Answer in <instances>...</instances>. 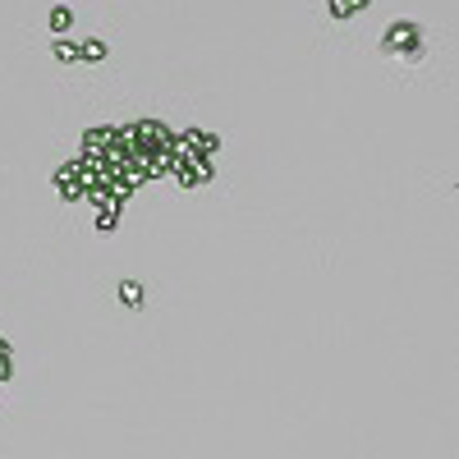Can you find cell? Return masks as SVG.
Returning <instances> with one entry per match:
<instances>
[{"mask_svg": "<svg viewBox=\"0 0 459 459\" xmlns=\"http://www.w3.org/2000/svg\"><path fill=\"white\" fill-rule=\"evenodd\" d=\"M78 60H106V42H78Z\"/></svg>", "mask_w": 459, "mask_h": 459, "instance_id": "obj_7", "label": "cell"}, {"mask_svg": "<svg viewBox=\"0 0 459 459\" xmlns=\"http://www.w3.org/2000/svg\"><path fill=\"white\" fill-rule=\"evenodd\" d=\"M367 5H372V0H331V18H354V14H363Z\"/></svg>", "mask_w": 459, "mask_h": 459, "instance_id": "obj_4", "label": "cell"}, {"mask_svg": "<svg viewBox=\"0 0 459 459\" xmlns=\"http://www.w3.org/2000/svg\"><path fill=\"white\" fill-rule=\"evenodd\" d=\"M46 23H51V33H70V28H74V14H70V9H65V5H55Z\"/></svg>", "mask_w": 459, "mask_h": 459, "instance_id": "obj_5", "label": "cell"}, {"mask_svg": "<svg viewBox=\"0 0 459 459\" xmlns=\"http://www.w3.org/2000/svg\"><path fill=\"white\" fill-rule=\"evenodd\" d=\"M120 299H124V308H143V285H138V280H124Z\"/></svg>", "mask_w": 459, "mask_h": 459, "instance_id": "obj_6", "label": "cell"}, {"mask_svg": "<svg viewBox=\"0 0 459 459\" xmlns=\"http://www.w3.org/2000/svg\"><path fill=\"white\" fill-rule=\"evenodd\" d=\"M382 51L390 55V60H423V51H427V42H423V28L418 23H390L386 28V37H382Z\"/></svg>", "mask_w": 459, "mask_h": 459, "instance_id": "obj_1", "label": "cell"}, {"mask_svg": "<svg viewBox=\"0 0 459 459\" xmlns=\"http://www.w3.org/2000/svg\"><path fill=\"white\" fill-rule=\"evenodd\" d=\"M14 377V358H9V345L0 340V382H9Z\"/></svg>", "mask_w": 459, "mask_h": 459, "instance_id": "obj_8", "label": "cell"}, {"mask_svg": "<svg viewBox=\"0 0 459 459\" xmlns=\"http://www.w3.org/2000/svg\"><path fill=\"white\" fill-rule=\"evenodd\" d=\"M55 184H60V198H83L87 193V175H83V161H70L60 165V175H55Z\"/></svg>", "mask_w": 459, "mask_h": 459, "instance_id": "obj_3", "label": "cell"}, {"mask_svg": "<svg viewBox=\"0 0 459 459\" xmlns=\"http://www.w3.org/2000/svg\"><path fill=\"white\" fill-rule=\"evenodd\" d=\"M55 60H78V42H55Z\"/></svg>", "mask_w": 459, "mask_h": 459, "instance_id": "obj_9", "label": "cell"}, {"mask_svg": "<svg viewBox=\"0 0 459 459\" xmlns=\"http://www.w3.org/2000/svg\"><path fill=\"white\" fill-rule=\"evenodd\" d=\"M175 179L184 184V189H198V184H207L211 179V156H198V152H184V148H175Z\"/></svg>", "mask_w": 459, "mask_h": 459, "instance_id": "obj_2", "label": "cell"}]
</instances>
